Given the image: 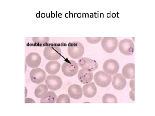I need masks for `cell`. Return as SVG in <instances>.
Segmentation results:
<instances>
[{
	"label": "cell",
	"instance_id": "44dd1931",
	"mask_svg": "<svg viewBox=\"0 0 155 116\" xmlns=\"http://www.w3.org/2000/svg\"><path fill=\"white\" fill-rule=\"evenodd\" d=\"M103 103H117V99L114 94L106 93L104 94L102 99Z\"/></svg>",
	"mask_w": 155,
	"mask_h": 116
},
{
	"label": "cell",
	"instance_id": "ac0fdd59",
	"mask_svg": "<svg viewBox=\"0 0 155 116\" xmlns=\"http://www.w3.org/2000/svg\"><path fill=\"white\" fill-rule=\"evenodd\" d=\"M48 87L46 85H39L35 89L34 95L36 98L41 99L48 93Z\"/></svg>",
	"mask_w": 155,
	"mask_h": 116
},
{
	"label": "cell",
	"instance_id": "5bb4252c",
	"mask_svg": "<svg viewBox=\"0 0 155 116\" xmlns=\"http://www.w3.org/2000/svg\"><path fill=\"white\" fill-rule=\"evenodd\" d=\"M83 94L87 98H91L96 95L97 93V89L96 85L94 82H90L84 84L82 87Z\"/></svg>",
	"mask_w": 155,
	"mask_h": 116
},
{
	"label": "cell",
	"instance_id": "ba28073f",
	"mask_svg": "<svg viewBox=\"0 0 155 116\" xmlns=\"http://www.w3.org/2000/svg\"><path fill=\"white\" fill-rule=\"evenodd\" d=\"M45 83L49 89L51 91H57L63 85L62 79L56 75H48L45 80Z\"/></svg>",
	"mask_w": 155,
	"mask_h": 116
},
{
	"label": "cell",
	"instance_id": "7c38bea8",
	"mask_svg": "<svg viewBox=\"0 0 155 116\" xmlns=\"http://www.w3.org/2000/svg\"><path fill=\"white\" fill-rule=\"evenodd\" d=\"M112 85L114 88L118 91H121L126 86V79L122 74H117L114 75L112 79Z\"/></svg>",
	"mask_w": 155,
	"mask_h": 116
},
{
	"label": "cell",
	"instance_id": "2e32d148",
	"mask_svg": "<svg viewBox=\"0 0 155 116\" xmlns=\"http://www.w3.org/2000/svg\"><path fill=\"white\" fill-rule=\"evenodd\" d=\"M61 65L59 62L56 60H51L46 64L45 70L50 75H54L59 72Z\"/></svg>",
	"mask_w": 155,
	"mask_h": 116
},
{
	"label": "cell",
	"instance_id": "d6986e66",
	"mask_svg": "<svg viewBox=\"0 0 155 116\" xmlns=\"http://www.w3.org/2000/svg\"><path fill=\"white\" fill-rule=\"evenodd\" d=\"M57 96L54 92L49 91L46 95L41 98L40 102L41 103H55L57 99Z\"/></svg>",
	"mask_w": 155,
	"mask_h": 116
},
{
	"label": "cell",
	"instance_id": "484cf974",
	"mask_svg": "<svg viewBox=\"0 0 155 116\" xmlns=\"http://www.w3.org/2000/svg\"><path fill=\"white\" fill-rule=\"evenodd\" d=\"M25 103H35L34 100L31 98H25Z\"/></svg>",
	"mask_w": 155,
	"mask_h": 116
},
{
	"label": "cell",
	"instance_id": "52a82bcc",
	"mask_svg": "<svg viewBox=\"0 0 155 116\" xmlns=\"http://www.w3.org/2000/svg\"><path fill=\"white\" fill-rule=\"evenodd\" d=\"M119 50L123 54L127 56L133 55L134 51V45L130 39H124L118 44Z\"/></svg>",
	"mask_w": 155,
	"mask_h": 116
},
{
	"label": "cell",
	"instance_id": "7402d4cb",
	"mask_svg": "<svg viewBox=\"0 0 155 116\" xmlns=\"http://www.w3.org/2000/svg\"><path fill=\"white\" fill-rule=\"evenodd\" d=\"M56 103H70V97L67 94H61L57 97Z\"/></svg>",
	"mask_w": 155,
	"mask_h": 116
},
{
	"label": "cell",
	"instance_id": "7a4b0ae2",
	"mask_svg": "<svg viewBox=\"0 0 155 116\" xmlns=\"http://www.w3.org/2000/svg\"><path fill=\"white\" fill-rule=\"evenodd\" d=\"M85 48L82 44L79 42H74L69 44L68 46V54L70 57L78 59H80L84 55Z\"/></svg>",
	"mask_w": 155,
	"mask_h": 116
},
{
	"label": "cell",
	"instance_id": "8fae6325",
	"mask_svg": "<svg viewBox=\"0 0 155 116\" xmlns=\"http://www.w3.org/2000/svg\"><path fill=\"white\" fill-rule=\"evenodd\" d=\"M41 56L38 53L36 52L29 53L26 57V64L32 68L38 67L41 63Z\"/></svg>",
	"mask_w": 155,
	"mask_h": 116
},
{
	"label": "cell",
	"instance_id": "cb8c5ba5",
	"mask_svg": "<svg viewBox=\"0 0 155 116\" xmlns=\"http://www.w3.org/2000/svg\"><path fill=\"white\" fill-rule=\"evenodd\" d=\"M130 86L131 90L135 92V79H131L130 82Z\"/></svg>",
	"mask_w": 155,
	"mask_h": 116
},
{
	"label": "cell",
	"instance_id": "8992f818",
	"mask_svg": "<svg viewBox=\"0 0 155 116\" xmlns=\"http://www.w3.org/2000/svg\"><path fill=\"white\" fill-rule=\"evenodd\" d=\"M78 65L81 69L88 72H93L96 71L98 67V63L96 60L91 58H81L78 60Z\"/></svg>",
	"mask_w": 155,
	"mask_h": 116
},
{
	"label": "cell",
	"instance_id": "d4e9b609",
	"mask_svg": "<svg viewBox=\"0 0 155 116\" xmlns=\"http://www.w3.org/2000/svg\"><path fill=\"white\" fill-rule=\"evenodd\" d=\"M129 95H130V97L131 100L133 101H135V92L131 90L130 92Z\"/></svg>",
	"mask_w": 155,
	"mask_h": 116
},
{
	"label": "cell",
	"instance_id": "30bf717a",
	"mask_svg": "<svg viewBox=\"0 0 155 116\" xmlns=\"http://www.w3.org/2000/svg\"><path fill=\"white\" fill-rule=\"evenodd\" d=\"M30 78L31 82L34 83H42L46 79V72L40 68H35L31 71Z\"/></svg>",
	"mask_w": 155,
	"mask_h": 116
},
{
	"label": "cell",
	"instance_id": "277c9868",
	"mask_svg": "<svg viewBox=\"0 0 155 116\" xmlns=\"http://www.w3.org/2000/svg\"><path fill=\"white\" fill-rule=\"evenodd\" d=\"M94 79L97 86L103 88L108 87L112 81L111 76L101 71L96 72Z\"/></svg>",
	"mask_w": 155,
	"mask_h": 116
},
{
	"label": "cell",
	"instance_id": "ffe728a7",
	"mask_svg": "<svg viewBox=\"0 0 155 116\" xmlns=\"http://www.w3.org/2000/svg\"><path fill=\"white\" fill-rule=\"evenodd\" d=\"M34 44L39 47L46 46L50 41L49 37H33L32 38Z\"/></svg>",
	"mask_w": 155,
	"mask_h": 116
},
{
	"label": "cell",
	"instance_id": "603a6c76",
	"mask_svg": "<svg viewBox=\"0 0 155 116\" xmlns=\"http://www.w3.org/2000/svg\"><path fill=\"white\" fill-rule=\"evenodd\" d=\"M102 37H86V41L91 44H96L101 41Z\"/></svg>",
	"mask_w": 155,
	"mask_h": 116
},
{
	"label": "cell",
	"instance_id": "4fadbf2b",
	"mask_svg": "<svg viewBox=\"0 0 155 116\" xmlns=\"http://www.w3.org/2000/svg\"><path fill=\"white\" fill-rule=\"evenodd\" d=\"M68 93L70 98L75 100L81 99L83 95L82 88L79 85L73 84L68 89Z\"/></svg>",
	"mask_w": 155,
	"mask_h": 116
},
{
	"label": "cell",
	"instance_id": "9c48e42d",
	"mask_svg": "<svg viewBox=\"0 0 155 116\" xmlns=\"http://www.w3.org/2000/svg\"><path fill=\"white\" fill-rule=\"evenodd\" d=\"M119 68L120 66L118 62L113 59L107 60L103 63V71L110 76L117 74L119 71Z\"/></svg>",
	"mask_w": 155,
	"mask_h": 116
},
{
	"label": "cell",
	"instance_id": "e0dca14e",
	"mask_svg": "<svg viewBox=\"0 0 155 116\" xmlns=\"http://www.w3.org/2000/svg\"><path fill=\"white\" fill-rule=\"evenodd\" d=\"M122 75L125 79H135V64L130 63L125 65L123 68Z\"/></svg>",
	"mask_w": 155,
	"mask_h": 116
},
{
	"label": "cell",
	"instance_id": "6da1fadb",
	"mask_svg": "<svg viewBox=\"0 0 155 116\" xmlns=\"http://www.w3.org/2000/svg\"><path fill=\"white\" fill-rule=\"evenodd\" d=\"M44 56L49 60H59L62 56V50L60 47L56 45L46 46L43 51Z\"/></svg>",
	"mask_w": 155,
	"mask_h": 116
},
{
	"label": "cell",
	"instance_id": "9a60e30c",
	"mask_svg": "<svg viewBox=\"0 0 155 116\" xmlns=\"http://www.w3.org/2000/svg\"><path fill=\"white\" fill-rule=\"evenodd\" d=\"M78 77L81 83L86 84L93 80L94 75L92 72L86 71L82 69L79 71Z\"/></svg>",
	"mask_w": 155,
	"mask_h": 116
},
{
	"label": "cell",
	"instance_id": "5b68a950",
	"mask_svg": "<svg viewBox=\"0 0 155 116\" xmlns=\"http://www.w3.org/2000/svg\"><path fill=\"white\" fill-rule=\"evenodd\" d=\"M118 44V40L116 37H104L102 39V47L107 53H111L115 51Z\"/></svg>",
	"mask_w": 155,
	"mask_h": 116
},
{
	"label": "cell",
	"instance_id": "3957f363",
	"mask_svg": "<svg viewBox=\"0 0 155 116\" xmlns=\"http://www.w3.org/2000/svg\"><path fill=\"white\" fill-rule=\"evenodd\" d=\"M79 71V65L73 60H66L62 66L63 74L68 77H72L76 75Z\"/></svg>",
	"mask_w": 155,
	"mask_h": 116
}]
</instances>
